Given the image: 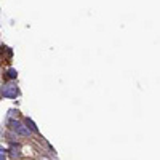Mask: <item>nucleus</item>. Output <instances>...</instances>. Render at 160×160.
<instances>
[{
  "label": "nucleus",
  "mask_w": 160,
  "mask_h": 160,
  "mask_svg": "<svg viewBox=\"0 0 160 160\" xmlns=\"http://www.w3.org/2000/svg\"><path fill=\"white\" fill-rule=\"evenodd\" d=\"M2 94H3V96H6V98H15L16 94H18V88H16V87H11V85H8V87H3Z\"/></svg>",
  "instance_id": "f257e3e1"
},
{
  "label": "nucleus",
  "mask_w": 160,
  "mask_h": 160,
  "mask_svg": "<svg viewBox=\"0 0 160 160\" xmlns=\"http://www.w3.org/2000/svg\"><path fill=\"white\" fill-rule=\"evenodd\" d=\"M11 128L16 131V133H19V135H23V136L29 135V131L24 128V125H21L19 122H11Z\"/></svg>",
  "instance_id": "f03ea898"
},
{
  "label": "nucleus",
  "mask_w": 160,
  "mask_h": 160,
  "mask_svg": "<svg viewBox=\"0 0 160 160\" xmlns=\"http://www.w3.org/2000/svg\"><path fill=\"white\" fill-rule=\"evenodd\" d=\"M26 125H27V127H29L32 131H37V127L34 125V122H32V120H29V118H27V120H26Z\"/></svg>",
  "instance_id": "7ed1b4c3"
},
{
  "label": "nucleus",
  "mask_w": 160,
  "mask_h": 160,
  "mask_svg": "<svg viewBox=\"0 0 160 160\" xmlns=\"http://www.w3.org/2000/svg\"><path fill=\"white\" fill-rule=\"evenodd\" d=\"M16 75H18V72H16L15 69H10V70H8V77H10V79H15Z\"/></svg>",
  "instance_id": "20e7f679"
}]
</instances>
